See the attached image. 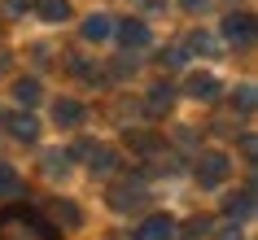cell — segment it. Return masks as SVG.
Returning a JSON list of instances; mask_svg holds the SVG:
<instances>
[{
  "label": "cell",
  "instance_id": "cell-1",
  "mask_svg": "<svg viewBox=\"0 0 258 240\" xmlns=\"http://www.w3.org/2000/svg\"><path fill=\"white\" fill-rule=\"evenodd\" d=\"M0 240H61V231L40 210L9 205V210H0Z\"/></svg>",
  "mask_w": 258,
  "mask_h": 240
},
{
  "label": "cell",
  "instance_id": "cell-2",
  "mask_svg": "<svg viewBox=\"0 0 258 240\" xmlns=\"http://www.w3.org/2000/svg\"><path fill=\"white\" fill-rule=\"evenodd\" d=\"M109 210L118 214H132V210H145V201H149V184H145V175H132V179H122L105 192Z\"/></svg>",
  "mask_w": 258,
  "mask_h": 240
},
{
  "label": "cell",
  "instance_id": "cell-3",
  "mask_svg": "<svg viewBox=\"0 0 258 240\" xmlns=\"http://www.w3.org/2000/svg\"><path fill=\"white\" fill-rule=\"evenodd\" d=\"M228 175H232V157L219 153V148H206L202 157H197V166H192V179H197L202 188H219Z\"/></svg>",
  "mask_w": 258,
  "mask_h": 240
},
{
  "label": "cell",
  "instance_id": "cell-4",
  "mask_svg": "<svg viewBox=\"0 0 258 240\" xmlns=\"http://www.w3.org/2000/svg\"><path fill=\"white\" fill-rule=\"evenodd\" d=\"M223 40L236 44V48H249V44H254V14H249V9H232V14L223 18Z\"/></svg>",
  "mask_w": 258,
  "mask_h": 240
},
{
  "label": "cell",
  "instance_id": "cell-5",
  "mask_svg": "<svg viewBox=\"0 0 258 240\" xmlns=\"http://www.w3.org/2000/svg\"><path fill=\"white\" fill-rule=\"evenodd\" d=\"M5 131L14 140H22V144H31V140H40V118L31 109H9L5 114Z\"/></svg>",
  "mask_w": 258,
  "mask_h": 240
},
{
  "label": "cell",
  "instance_id": "cell-6",
  "mask_svg": "<svg viewBox=\"0 0 258 240\" xmlns=\"http://www.w3.org/2000/svg\"><path fill=\"white\" fill-rule=\"evenodd\" d=\"M83 118H88V105L83 101H75V96H57L53 101V122L57 127H83Z\"/></svg>",
  "mask_w": 258,
  "mask_h": 240
},
{
  "label": "cell",
  "instance_id": "cell-7",
  "mask_svg": "<svg viewBox=\"0 0 258 240\" xmlns=\"http://www.w3.org/2000/svg\"><path fill=\"white\" fill-rule=\"evenodd\" d=\"M136 240H175V218H166V214H149V218H140Z\"/></svg>",
  "mask_w": 258,
  "mask_h": 240
},
{
  "label": "cell",
  "instance_id": "cell-8",
  "mask_svg": "<svg viewBox=\"0 0 258 240\" xmlns=\"http://www.w3.org/2000/svg\"><path fill=\"white\" fill-rule=\"evenodd\" d=\"M171 101H175V88H171V83H153L149 88V96H145V114H149V118H162V114H171Z\"/></svg>",
  "mask_w": 258,
  "mask_h": 240
},
{
  "label": "cell",
  "instance_id": "cell-9",
  "mask_svg": "<svg viewBox=\"0 0 258 240\" xmlns=\"http://www.w3.org/2000/svg\"><path fill=\"white\" fill-rule=\"evenodd\" d=\"M249 214H254V179H245L241 192H232V197H228V218H232V223H245Z\"/></svg>",
  "mask_w": 258,
  "mask_h": 240
},
{
  "label": "cell",
  "instance_id": "cell-10",
  "mask_svg": "<svg viewBox=\"0 0 258 240\" xmlns=\"http://www.w3.org/2000/svg\"><path fill=\"white\" fill-rule=\"evenodd\" d=\"M79 35H83V44H105L109 35H114V18H109V14H92V18H83Z\"/></svg>",
  "mask_w": 258,
  "mask_h": 240
},
{
  "label": "cell",
  "instance_id": "cell-11",
  "mask_svg": "<svg viewBox=\"0 0 258 240\" xmlns=\"http://www.w3.org/2000/svg\"><path fill=\"white\" fill-rule=\"evenodd\" d=\"M83 162H88V171H92V175H114V171H118V153H114L109 144H92Z\"/></svg>",
  "mask_w": 258,
  "mask_h": 240
},
{
  "label": "cell",
  "instance_id": "cell-12",
  "mask_svg": "<svg viewBox=\"0 0 258 240\" xmlns=\"http://www.w3.org/2000/svg\"><path fill=\"white\" fill-rule=\"evenodd\" d=\"M114 31H118L122 48H145V44H149V27H145L140 18H127V22H118Z\"/></svg>",
  "mask_w": 258,
  "mask_h": 240
},
{
  "label": "cell",
  "instance_id": "cell-13",
  "mask_svg": "<svg viewBox=\"0 0 258 240\" xmlns=\"http://www.w3.org/2000/svg\"><path fill=\"white\" fill-rule=\"evenodd\" d=\"M188 96H192V101H215V96H219V79L210 74V70L188 74Z\"/></svg>",
  "mask_w": 258,
  "mask_h": 240
},
{
  "label": "cell",
  "instance_id": "cell-14",
  "mask_svg": "<svg viewBox=\"0 0 258 240\" xmlns=\"http://www.w3.org/2000/svg\"><path fill=\"white\" fill-rule=\"evenodd\" d=\"M14 101H18L22 109L40 105V101H44V83L35 79V74H27V79H18V83H14Z\"/></svg>",
  "mask_w": 258,
  "mask_h": 240
},
{
  "label": "cell",
  "instance_id": "cell-15",
  "mask_svg": "<svg viewBox=\"0 0 258 240\" xmlns=\"http://www.w3.org/2000/svg\"><path fill=\"white\" fill-rule=\"evenodd\" d=\"M61 61H66L70 74H75V79H83V83H101V79H105V74H101V66H92L83 53H66Z\"/></svg>",
  "mask_w": 258,
  "mask_h": 240
},
{
  "label": "cell",
  "instance_id": "cell-16",
  "mask_svg": "<svg viewBox=\"0 0 258 240\" xmlns=\"http://www.w3.org/2000/svg\"><path fill=\"white\" fill-rule=\"evenodd\" d=\"M40 171H44V179H53V184H61V179H66L70 175V153H44L40 157Z\"/></svg>",
  "mask_w": 258,
  "mask_h": 240
},
{
  "label": "cell",
  "instance_id": "cell-17",
  "mask_svg": "<svg viewBox=\"0 0 258 240\" xmlns=\"http://www.w3.org/2000/svg\"><path fill=\"white\" fill-rule=\"evenodd\" d=\"M31 5H35V14L44 18V22H66L70 18V0H31Z\"/></svg>",
  "mask_w": 258,
  "mask_h": 240
},
{
  "label": "cell",
  "instance_id": "cell-18",
  "mask_svg": "<svg viewBox=\"0 0 258 240\" xmlns=\"http://www.w3.org/2000/svg\"><path fill=\"white\" fill-rule=\"evenodd\" d=\"M18 192H22V175H18V166L0 162V201H14Z\"/></svg>",
  "mask_w": 258,
  "mask_h": 240
},
{
  "label": "cell",
  "instance_id": "cell-19",
  "mask_svg": "<svg viewBox=\"0 0 258 240\" xmlns=\"http://www.w3.org/2000/svg\"><path fill=\"white\" fill-rule=\"evenodd\" d=\"M184 48H188V53H202V57H215V53H219V44L210 40V31H192Z\"/></svg>",
  "mask_w": 258,
  "mask_h": 240
},
{
  "label": "cell",
  "instance_id": "cell-20",
  "mask_svg": "<svg viewBox=\"0 0 258 240\" xmlns=\"http://www.w3.org/2000/svg\"><path fill=\"white\" fill-rule=\"evenodd\" d=\"M53 210H57V218H61L66 227H79V223H83V214H79V205H75V201H57Z\"/></svg>",
  "mask_w": 258,
  "mask_h": 240
},
{
  "label": "cell",
  "instance_id": "cell-21",
  "mask_svg": "<svg viewBox=\"0 0 258 240\" xmlns=\"http://www.w3.org/2000/svg\"><path fill=\"white\" fill-rule=\"evenodd\" d=\"M232 109H241V114L254 109V83H241V92H232Z\"/></svg>",
  "mask_w": 258,
  "mask_h": 240
},
{
  "label": "cell",
  "instance_id": "cell-22",
  "mask_svg": "<svg viewBox=\"0 0 258 240\" xmlns=\"http://www.w3.org/2000/svg\"><path fill=\"white\" fill-rule=\"evenodd\" d=\"M184 61H188V48H184V44L162 48V66H184Z\"/></svg>",
  "mask_w": 258,
  "mask_h": 240
},
{
  "label": "cell",
  "instance_id": "cell-23",
  "mask_svg": "<svg viewBox=\"0 0 258 240\" xmlns=\"http://www.w3.org/2000/svg\"><path fill=\"white\" fill-rule=\"evenodd\" d=\"M215 240H241V223H232V218H228V223H219L215 227Z\"/></svg>",
  "mask_w": 258,
  "mask_h": 240
},
{
  "label": "cell",
  "instance_id": "cell-24",
  "mask_svg": "<svg viewBox=\"0 0 258 240\" xmlns=\"http://www.w3.org/2000/svg\"><path fill=\"white\" fill-rule=\"evenodd\" d=\"M114 79H127V74H132V70H136V57H118V61H114Z\"/></svg>",
  "mask_w": 258,
  "mask_h": 240
},
{
  "label": "cell",
  "instance_id": "cell-25",
  "mask_svg": "<svg viewBox=\"0 0 258 240\" xmlns=\"http://www.w3.org/2000/svg\"><path fill=\"white\" fill-rule=\"evenodd\" d=\"M5 9H9V14L18 18V14H27V9H31V0H9V5H5Z\"/></svg>",
  "mask_w": 258,
  "mask_h": 240
},
{
  "label": "cell",
  "instance_id": "cell-26",
  "mask_svg": "<svg viewBox=\"0 0 258 240\" xmlns=\"http://www.w3.org/2000/svg\"><path fill=\"white\" fill-rule=\"evenodd\" d=\"M140 9H166V0H136Z\"/></svg>",
  "mask_w": 258,
  "mask_h": 240
},
{
  "label": "cell",
  "instance_id": "cell-27",
  "mask_svg": "<svg viewBox=\"0 0 258 240\" xmlns=\"http://www.w3.org/2000/svg\"><path fill=\"white\" fill-rule=\"evenodd\" d=\"M179 5H184V9H206L210 0H179Z\"/></svg>",
  "mask_w": 258,
  "mask_h": 240
},
{
  "label": "cell",
  "instance_id": "cell-28",
  "mask_svg": "<svg viewBox=\"0 0 258 240\" xmlns=\"http://www.w3.org/2000/svg\"><path fill=\"white\" fill-rule=\"evenodd\" d=\"M9 61H14V57H9V48L0 44V70H9Z\"/></svg>",
  "mask_w": 258,
  "mask_h": 240
}]
</instances>
